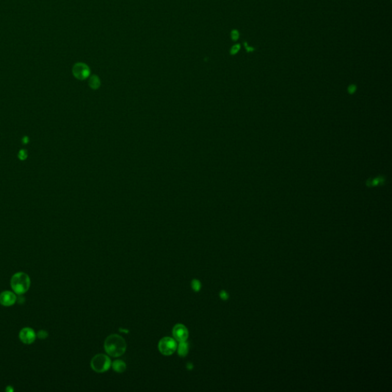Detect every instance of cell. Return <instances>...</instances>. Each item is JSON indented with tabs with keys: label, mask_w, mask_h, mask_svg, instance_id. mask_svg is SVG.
<instances>
[{
	"label": "cell",
	"mask_w": 392,
	"mask_h": 392,
	"mask_svg": "<svg viewBox=\"0 0 392 392\" xmlns=\"http://www.w3.org/2000/svg\"><path fill=\"white\" fill-rule=\"evenodd\" d=\"M158 347L162 355H171L176 350L177 344L173 338L170 337H165L159 341Z\"/></svg>",
	"instance_id": "4"
},
{
	"label": "cell",
	"mask_w": 392,
	"mask_h": 392,
	"mask_svg": "<svg viewBox=\"0 0 392 392\" xmlns=\"http://www.w3.org/2000/svg\"><path fill=\"white\" fill-rule=\"evenodd\" d=\"M6 391H13V388H12V387H11V386H9V387H8V388H6Z\"/></svg>",
	"instance_id": "17"
},
{
	"label": "cell",
	"mask_w": 392,
	"mask_h": 392,
	"mask_svg": "<svg viewBox=\"0 0 392 392\" xmlns=\"http://www.w3.org/2000/svg\"><path fill=\"white\" fill-rule=\"evenodd\" d=\"M73 74L79 80L86 79L90 74V68L84 63H77L73 67Z\"/></svg>",
	"instance_id": "5"
},
{
	"label": "cell",
	"mask_w": 392,
	"mask_h": 392,
	"mask_svg": "<svg viewBox=\"0 0 392 392\" xmlns=\"http://www.w3.org/2000/svg\"><path fill=\"white\" fill-rule=\"evenodd\" d=\"M90 365L96 372L101 373L107 371L111 365L110 359L106 355L99 354L92 358Z\"/></svg>",
	"instance_id": "3"
},
{
	"label": "cell",
	"mask_w": 392,
	"mask_h": 392,
	"mask_svg": "<svg viewBox=\"0 0 392 392\" xmlns=\"http://www.w3.org/2000/svg\"><path fill=\"white\" fill-rule=\"evenodd\" d=\"M18 156H19V158L21 159H25L26 158V156H27L26 152L24 151V150H22V151H20L19 153H18Z\"/></svg>",
	"instance_id": "16"
},
{
	"label": "cell",
	"mask_w": 392,
	"mask_h": 392,
	"mask_svg": "<svg viewBox=\"0 0 392 392\" xmlns=\"http://www.w3.org/2000/svg\"><path fill=\"white\" fill-rule=\"evenodd\" d=\"M201 286H202V285H201V283H200V281H199V280H196V279H195V280H193L192 281V289L196 291V292H197V291L200 290Z\"/></svg>",
	"instance_id": "12"
},
{
	"label": "cell",
	"mask_w": 392,
	"mask_h": 392,
	"mask_svg": "<svg viewBox=\"0 0 392 392\" xmlns=\"http://www.w3.org/2000/svg\"><path fill=\"white\" fill-rule=\"evenodd\" d=\"M17 297L11 291H3L0 294V304L4 306H11L16 302Z\"/></svg>",
	"instance_id": "8"
},
{
	"label": "cell",
	"mask_w": 392,
	"mask_h": 392,
	"mask_svg": "<svg viewBox=\"0 0 392 392\" xmlns=\"http://www.w3.org/2000/svg\"><path fill=\"white\" fill-rule=\"evenodd\" d=\"M230 35H231V38L233 41H237L239 38V32H238L237 30H233L230 33Z\"/></svg>",
	"instance_id": "15"
},
{
	"label": "cell",
	"mask_w": 392,
	"mask_h": 392,
	"mask_svg": "<svg viewBox=\"0 0 392 392\" xmlns=\"http://www.w3.org/2000/svg\"><path fill=\"white\" fill-rule=\"evenodd\" d=\"M113 369L118 373H122L126 370V365L122 360L114 361L112 365Z\"/></svg>",
	"instance_id": "10"
},
{
	"label": "cell",
	"mask_w": 392,
	"mask_h": 392,
	"mask_svg": "<svg viewBox=\"0 0 392 392\" xmlns=\"http://www.w3.org/2000/svg\"><path fill=\"white\" fill-rule=\"evenodd\" d=\"M48 333L46 332L45 330H40L37 333V336L40 339H45L48 337Z\"/></svg>",
	"instance_id": "13"
},
{
	"label": "cell",
	"mask_w": 392,
	"mask_h": 392,
	"mask_svg": "<svg viewBox=\"0 0 392 392\" xmlns=\"http://www.w3.org/2000/svg\"><path fill=\"white\" fill-rule=\"evenodd\" d=\"M36 336L35 332L29 327L23 328L19 332V338L24 344H32L35 340Z\"/></svg>",
	"instance_id": "6"
},
{
	"label": "cell",
	"mask_w": 392,
	"mask_h": 392,
	"mask_svg": "<svg viewBox=\"0 0 392 392\" xmlns=\"http://www.w3.org/2000/svg\"><path fill=\"white\" fill-rule=\"evenodd\" d=\"M104 349L106 353L110 356H121L126 352V342L119 335L113 334L109 335L105 340Z\"/></svg>",
	"instance_id": "1"
},
{
	"label": "cell",
	"mask_w": 392,
	"mask_h": 392,
	"mask_svg": "<svg viewBox=\"0 0 392 392\" xmlns=\"http://www.w3.org/2000/svg\"><path fill=\"white\" fill-rule=\"evenodd\" d=\"M189 346L186 341L179 342V345L178 346V355L181 357H185L189 353Z\"/></svg>",
	"instance_id": "9"
},
{
	"label": "cell",
	"mask_w": 392,
	"mask_h": 392,
	"mask_svg": "<svg viewBox=\"0 0 392 392\" xmlns=\"http://www.w3.org/2000/svg\"><path fill=\"white\" fill-rule=\"evenodd\" d=\"M240 48H241V46H240V45H234V46L231 48V49H230V54H237V53H238V51H239Z\"/></svg>",
	"instance_id": "14"
},
{
	"label": "cell",
	"mask_w": 392,
	"mask_h": 392,
	"mask_svg": "<svg viewBox=\"0 0 392 392\" xmlns=\"http://www.w3.org/2000/svg\"><path fill=\"white\" fill-rule=\"evenodd\" d=\"M89 85H90V87L91 88L98 89L100 85V81L98 77L95 76V75H93L92 77H90V79H89Z\"/></svg>",
	"instance_id": "11"
},
{
	"label": "cell",
	"mask_w": 392,
	"mask_h": 392,
	"mask_svg": "<svg viewBox=\"0 0 392 392\" xmlns=\"http://www.w3.org/2000/svg\"><path fill=\"white\" fill-rule=\"evenodd\" d=\"M11 287L15 294L22 295L29 290L31 286V280L27 274L18 272L14 274L11 279Z\"/></svg>",
	"instance_id": "2"
},
{
	"label": "cell",
	"mask_w": 392,
	"mask_h": 392,
	"mask_svg": "<svg viewBox=\"0 0 392 392\" xmlns=\"http://www.w3.org/2000/svg\"><path fill=\"white\" fill-rule=\"evenodd\" d=\"M172 335L177 341H186L189 336V331L182 324H177L172 329Z\"/></svg>",
	"instance_id": "7"
}]
</instances>
